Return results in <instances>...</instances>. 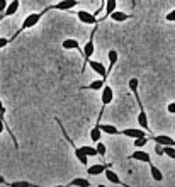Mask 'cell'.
Returning a JSON list of instances; mask_svg holds the SVG:
<instances>
[{
  "label": "cell",
  "instance_id": "cell-9",
  "mask_svg": "<svg viewBox=\"0 0 175 187\" xmlns=\"http://www.w3.org/2000/svg\"><path fill=\"white\" fill-rule=\"evenodd\" d=\"M131 158H134V160H138V162H148V163H150V155H148L146 152H134L133 155H131Z\"/></svg>",
  "mask_w": 175,
  "mask_h": 187
},
{
  "label": "cell",
  "instance_id": "cell-34",
  "mask_svg": "<svg viewBox=\"0 0 175 187\" xmlns=\"http://www.w3.org/2000/svg\"><path fill=\"white\" fill-rule=\"evenodd\" d=\"M168 112H172V114L175 112V104H173V102L168 104Z\"/></svg>",
  "mask_w": 175,
  "mask_h": 187
},
{
  "label": "cell",
  "instance_id": "cell-4",
  "mask_svg": "<svg viewBox=\"0 0 175 187\" xmlns=\"http://www.w3.org/2000/svg\"><path fill=\"white\" fill-rule=\"evenodd\" d=\"M112 97H114V92H112V89L109 87V85H105L104 90H102V104H111Z\"/></svg>",
  "mask_w": 175,
  "mask_h": 187
},
{
  "label": "cell",
  "instance_id": "cell-13",
  "mask_svg": "<svg viewBox=\"0 0 175 187\" xmlns=\"http://www.w3.org/2000/svg\"><path fill=\"white\" fill-rule=\"evenodd\" d=\"M75 155H76V158H78V162H80L82 165H87V163H89V157H87L80 148H76V150H75Z\"/></svg>",
  "mask_w": 175,
  "mask_h": 187
},
{
  "label": "cell",
  "instance_id": "cell-2",
  "mask_svg": "<svg viewBox=\"0 0 175 187\" xmlns=\"http://www.w3.org/2000/svg\"><path fill=\"white\" fill-rule=\"evenodd\" d=\"M76 16H78V19L82 21V22H85V24H95V22H97L95 16H94V14H90V12H85V10H80Z\"/></svg>",
  "mask_w": 175,
  "mask_h": 187
},
{
  "label": "cell",
  "instance_id": "cell-12",
  "mask_svg": "<svg viewBox=\"0 0 175 187\" xmlns=\"http://www.w3.org/2000/svg\"><path fill=\"white\" fill-rule=\"evenodd\" d=\"M111 19L116 21V22H122V21H127V19H129V16L124 14V12H112V14H111Z\"/></svg>",
  "mask_w": 175,
  "mask_h": 187
},
{
  "label": "cell",
  "instance_id": "cell-32",
  "mask_svg": "<svg viewBox=\"0 0 175 187\" xmlns=\"http://www.w3.org/2000/svg\"><path fill=\"white\" fill-rule=\"evenodd\" d=\"M156 153H158V155H163V146L158 145V143H156Z\"/></svg>",
  "mask_w": 175,
  "mask_h": 187
},
{
  "label": "cell",
  "instance_id": "cell-7",
  "mask_svg": "<svg viewBox=\"0 0 175 187\" xmlns=\"http://www.w3.org/2000/svg\"><path fill=\"white\" fill-rule=\"evenodd\" d=\"M17 9H19V2H17V0H14V2H10L9 5H7L5 12H3L2 16H12V14L17 12ZM2 16H0V17H2Z\"/></svg>",
  "mask_w": 175,
  "mask_h": 187
},
{
  "label": "cell",
  "instance_id": "cell-14",
  "mask_svg": "<svg viewBox=\"0 0 175 187\" xmlns=\"http://www.w3.org/2000/svg\"><path fill=\"white\" fill-rule=\"evenodd\" d=\"M104 170H105L104 165H94V167L89 168V175H99V174H102Z\"/></svg>",
  "mask_w": 175,
  "mask_h": 187
},
{
  "label": "cell",
  "instance_id": "cell-15",
  "mask_svg": "<svg viewBox=\"0 0 175 187\" xmlns=\"http://www.w3.org/2000/svg\"><path fill=\"white\" fill-rule=\"evenodd\" d=\"M71 7H75L73 0H70V2H58L56 3V9H60V10H68V9H71Z\"/></svg>",
  "mask_w": 175,
  "mask_h": 187
},
{
  "label": "cell",
  "instance_id": "cell-30",
  "mask_svg": "<svg viewBox=\"0 0 175 187\" xmlns=\"http://www.w3.org/2000/svg\"><path fill=\"white\" fill-rule=\"evenodd\" d=\"M7 9V2L5 0H0V16H2V12H5Z\"/></svg>",
  "mask_w": 175,
  "mask_h": 187
},
{
  "label": "cell",
  "instance_id": "cell-26",
  "mask_svg": "<svg viewBox=\"0 0 175 187\" xmlns=\"http://www.w3.org/2000/svg\"><path fill=\"white\" fill-rule=\"evenodd\" d=\"M146 145V136H145V138H136L134 139V146H136V148H141V146H145Z\"/></svg>",
  "mask_w": 175,
  "mask_h": 187
},
{
  "label": "cell",
  "instance_id": "cell-5",
  "mask_svg": "<svg viewBox=\"0 0 175 187\" xmlns=\"http://www.w3.org/2000/svg\"><path fill=\"white\" fill-rule=\"evenodd\" d=\"M155 143H158V145H162V146H173V139L170 138V136H163V135H158V136H155Z\"/></svg>",
  "mask_w": 175,
  "mask_h": 187
},
{
  "label": "cell",
  "instance_id": "cell-8",
  "mask_svg": "<svg viewBox=\"0 0 175 187\" xmlns=\"http://www.w3.org/2000/svg\"><path fill=\"white\" fill-rule=\"evenodd\" d=\"M104 172H105V177H107V180H109V182H112V184H117V185L121 184V179H119L117 175H116L114 172L111 170V168H105Z\"/></svg>",
  "mask_w": 175,
  "mask_h": 187
},
{
  "label": "cell",
  "instance_id": "cell-21",
  "mask_svg": "<svg viewBox=\"0 0 175 187\" xmlns=\"http://www.w3.org/2000/svg\"><path fill=\"white\" fill-rule=\"evenodd\" d=\"M151 177L155 179V180H162V179H163V174L155 167V165H151Z\"/></svg>",
  "mask_w": 175,
  "mask_h": 187
},
{
  "label": "cell",
  "instance_id": "cell-11",
  "mask_svg": "<svg viewBox=\"0 0 175 187\" xmlns=\"http://www.w3.org/2000/svg\"><path fill=\"white\" fill-rule=\"evenodd\" d=\"M99 129H100V133H107V135H119L117 128H114L111 124H102V126H99Z\"/></svg>",
  "mask_w": 175,
  "mask_h": 187
},
{
  "label": "cell",
  "instance_id": "cell-33",
  "mask_svg": "<svg viewBox=\"0 0 175 187\" xmlns=\"http://www.w3.org/2000/svg\"><path fill=\"white\" fill-rule=\"evenodd\" d=\"M173 19H175V12H170L168 16H167V21H168V22H172Z\"/></svg>",
  "mask_w": 175,
  "mask_h": 187
},
{
  "label": "cell",
  "instance_id": "cell-22",
  "mask_svg": "<svg viewBox=\"0 0 175 187\" xmlns=\"http://www.w3.org/2000/svg\"><path fill=\"white\" fill-rule=\"evenodd\" d=\"M82 150L83 153H85L87 157H94V155H97V152H95V148H92V146H82Z\"/></svg>",
  "mask_w": 175,
  "mask_h": 187
},
{
  "label": "cell",
  "instance_id": "cell-35",
  "mask_svg": "<svg viewBox=\"0 0 175 187\" xmlns=\"http://www.w3.org/2000/svg\"><path fill=\"white\" fill-rule=\"evenodd\" d=\"M3 112H5V107H3L2 100H0V114H3Z\"/></svg>",
  "mask_w": 175,
  "mask_h": 187
},
{
  "label": "cell",
  "instance_id": "cell-37",
  "mask_svg": "<svg viewBox=\"0 0 175 187\" xmlns=\"http://www.w3.org/2000/svg\"><path fill=\"white\" fill-rule=\"evenodd\" d=\"M0 184H5V180H3V177L0 175Z\"/></svg>",
  "mask_w": 175,
  "mask_h": 187
},
{
  "label": "cell",
  "instance_id": "cell-25",
  "mask_svg": "<svg viewBox=\"0 0 175 187\" xmlns=\"http://www.w3.org/2000/svg\"><path fill=\"white\" fill-rule=\"evenodd\" d=\"M129 89L138 95V78H131L129 80Z\"/></svg>",
  "mask_w": 175,
  "mask_h": 187
},
{
  "label": "cell",
  "instance_id": "cell-31",
  "mask_svg": "<svg viewBox=\"0 0 175 187\" xmlns=\"http://www.w3.org/2000/svg\"><path fill=\"white\" fill-rule=\"evenodd\" d=\"M7 44H9V39L0 38V48H3V46H7Z\"/></svg>",
  "mask_w": 175,
  "mask_h": 187
},
{
  "label": "cell",
  "instance_id": "cell-27",
  "mask_svg": "<svg viewBox=\"0 0 175 187\" xmlns=\"http://www.w3.org/2000/svg\"><path fill=\"white\" fill-rule=\"evenodd\" d=\"M163 153H167V155H168L170 158H173L175 157V152H173V146H163Z\"/></svg>",
  "mask_w": 175,
  "mask_h": 187
},
{
  "label": "cell",
  "instance_id": "cell-29",
  "mask_svg": "<svg viewBox=\"0 0 175 187\" xmlns=\"http://www.w3.org/2000/svg\"><path fill=\"white\" fill-rule=\"evenodd\" d=\"M10 185L12 187H31L32 184H29V182H12Z\"/></svg>",
  "mask_w": 175,
  "mask_h": 187
},
{
  "label": "cell",
  "instance_id": "cell-28",
  "mask_svg": "<svg viewBox=\"0 0 175 187\" xmlns=\"http://www.w3.org/2000/svg\"><path fill=\"white\" fill-rule=\"evenodd\" d=\"M95 152L99 153V155H105V145H102V143L97 141V148H95Z\"/></svg>",
  "mask_w": 175,
  "mask_h": 187
},
{
  "label": "cell",
  "instance_id": "cell-16",
  "mask_svg": "<svg viewBox=\"0 0 175 187\" xmlns=\"http://www.w3.org/2000/svg\"><path fill=\"white\" fill-rule=\"evenodd\" d=\"M138 123L143 126V128L148 129V117H146V112H145V111H141V112L138 114Z\"/></svg>",
  "mask_w": 175,
  "mask_h": 187
},
{
  "label": "cell",
  "instance_id": "cell-36",
  "mask_svg": "<svg viewBox=\"0 0 175 187\" xmlns=\"http://www.w3.org/2000/svg\"><path fill=\"white\" fill-rule=\"evenodd\" d=\"M3 128H5V126H3V123H2V121H0V135H2V131H3Z\"/></svg>",
  "mask_w": 175,
  "mask_h": 187
},
{
  "label": "cell",
  "instance_id": "cell-1",
  "mask_svg": "<svg viewBox=\"0 0 175 187\" xmlns=\"http://www.w3.org/2000/svg\"><path fill=\"white\" fill-rule=\"evenodd\" d=\"M43 14H29V17H25L24 24H22V29H29V27L36 26V24L39 22V19H41Z\"/></svg>",
  "mask_w": 175,
  "mask_h": 187
},
{
  "label": "cell",
  "instance_id": "cell-3",
  "mask_svg": "<svg viewBox=\"0 0 175 187\" xmlns=\"http://www.w3.org/2000/svg\"><path fill=\"white\" fill-rule=\"evenodd\" d=\"M89 65L92 66V70L95 71V73H99L102 78H105V75H107V70L104 68V65L99 63V62H89Z\"/></svg>",
  "mask_w": 175,
  "mask_h": 187
},
{
  "label": "cell",
  "instance_id": "cell-18",
  "mask_svg": "<svg viewBox=\"0 0 175 187\" xmlns=\"http://www.w3.org/2000/svg\"><path fill=\"white\" fill-rule=\"evenodd\" d=\"M92 53H94V43L92 41H89L85 46H83V55L89 58V56H92Z\"/></svg>",
  "mask_w": 175,
  "mask_h": 187
},
{
  "label": "cell",
  "instance_id": "cell-10",
  "mask_svg": "<svg viewBox=\"0 0 175 187\" xmlns=\"http://www.w3.org/2000/svg\"><path fill=\"white\" fill-rule=\"evenodd\" d=\"M63 48L65 49H80V44L76 39H65L63 41Z\"/></svg>",
  "mask_w": 175,
  "mask_h": 187
},
{
  "label": "cell",
  "instance_id": "cell-24",
  "mask_svg": "<svg viewBox=\"0 0 175 187\" xmlns=\"http://www.w3.org/2000/svg\"><path fill=\"white\" fill-rule=\"evenodd\" d=\"M116 62H117V51L111 49V51H109V63H111V66L116 65Z\"/></svg>",
  "mask_w": 175,
  "mask_h": 187
},
{
  "label": "cell",
  "instance_id": "cell-17",
  "mask_svg": "<svg viewBox=\"0 0 175 187\" xmlns=\"http://www.w3.org/2000/svg\"><path fill=\"white\" fill-rule=\"evenodd\" d=\"M104 87V80H94L90 85H87L85 89H90V90H99V89Z\"/></svg>",
  "mask_w": 175,
  "mask_h": 187
},
{
  "label": "cell",
  "instance_id": "cell-20",
  "mask_svg": "<svg viewBox=\"0 0 175 187\" xmlns=\"http://www.w3.org/2000/svg\"><path fill=\"white\" fill-rule=\"evenodd\" d=\"M70 185H82V187H89L90 182L87 179H75V180L70 182Z\"/></svg>",
  "mask_w": 175,
  "mask_h": 187
},
{
  "label": "cell",
  "instance_id": "cell-23",
  "mask_svg": "<svg viewBox=\"0 0 175 187\" xmlns=\"http://www.w3.org/2000/svg\"><path fill=\"white\" fill-rule=\"evenodd\" d=\"M90 138H92L94 141H99V139H100V129H99V126H95V128L92 129V133H90Z\"/></svg>",
  "mask_w": 175,
  "mask_h": 187
},
{
  "label": "cell",
  "instance_id": "cell-6",
  "mask_svg": "<svg viewBox=\"0 0 175 187\" xmlns=\"http://www.w3.org/2000/svg\"><path fill=\"white\" fill-rule=\"evenodd\" d=\"M122 135H126V136H129V138H145V131H141V129H124L122 131Z\"/></svg>",
  "mask_w": 175,
  "mask_h": 187
},
{
  "label": "cell",
  "instance_id": "cell-19",
  "mask_svg": "<svg viewBox=\"0 0 175 187\" xmlns=\"http://www.w3.org/2000/svg\"><path fill=\"white\" fill-rule=\"evenodd\" d=\"M116 0H107L105 2V12L107 14H112V12H116Z\"/></svg>",
  "mask_w": 175,
  "mask_h": 187
}]
</instances>
